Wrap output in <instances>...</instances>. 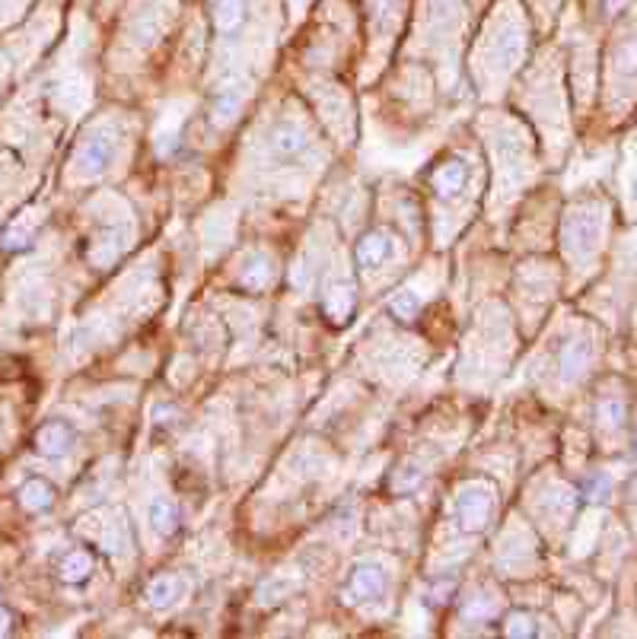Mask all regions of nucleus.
I'll return each mask as SVG.
<instances>
[{"label": "nucleus", "mask_w": 637, "mask_h": 639, "mask_svg": "<svg viewBox=\"0 0 637 639\" xmlns=\"http://www.w3.org/2000/svg\"><path fill=\"white\" fill-rule=\"evenodd\" d=\"M612 223H615L612 204L602 201V198H580V201L568 210L561 242H564V251H568V261L574 274L590 277L600 270Z\"/></svg>", "instance_id": "nucleus-1"}, {"label": "nucleus", "mask_w": 637, "mask_h": 639, "mask_svg": "<svg viewBox=\"0 0 637 639\" xmlns=\"http://www.w3.org/2000/svg\"><path fill=\"white\" fill-rule=\"evenodd\" d=\"M637 106V25L622 32L606 57V89H602V112L622 121Z\"/></svg>", "instance_id": "nucleus-2"}, {"label": "nucleus", "mask_w": 637, "mask_h": 639, "mask_svg": "<svg viewBox=\"0 0 637 639\" xmlns=\"http://www.w3.org/2000/svg\"><path fill=\"white\" fill-rule=\"evenodd\" d=\"M593 426L602 442V451H625L632 449L634 436V401L632 389L622 376L602 382L593 408Z\"/></svg>", "instance_id": "nucleus-3"}, {"label": "nucleus", "mask_w": 637, "mask_h": 639, "mask_svg": "<svg viewBox=\"0 0 637 639\" xmlns=\"http://www.w3.org/2000/svg\"><path fill=\"white\" fill-rule=\"evenodd\" d=\"M70 442H74V432L61 421L45 423L42 430L36 432V449H38V455H45V458H61L64 451L70 449Z\"/></svg>", "instance_id": "nucleus-4"}, {"label": "nucleus", "mask_w": 637, "mask_h": 639, "mask_svg": "<svg viewBox=\"0 0 637 639\" xmlns=\"http://www.w3.org/2000/svg\"><path fill=\"white\" fill-rule=\"evenodd\" d=\"M625 219L637 223V121L625 147Z\"/></svg>", "instance_id": "nucleus-5"}, {"label": "nucleus", "mask_w": 637, "mask_h": 639, "mask_svg": "<svg viewBox=\"0 0 637 639\" xmlns=\"http://www.w3.org/2000/svg\"><path fill=\"white\" fill-rule=\"evenodd\" d=\"M392 248H396V242H392L389 232H370L357 242V264L360 268H376L392 255Z\"/></svg>", "instance_id": "nucleus-6"}, {"label": "nucleus", "mask_w": 637, "mask_h": 639, "mask_svg": "<svg viewBox=\"0 0 637 639\" xmlns=\"http://www.w3.org/2000/svg\"><path fill=\"white\" fill-rule=\"evenodd\" d=\"M430 182H434V188L440 191L443 198H447V195H459V191L466 188V182H468L466 163H459V159H449V163L437 166L434 176H430Z\"/></svg>", "instance_id": "nucleus-7"}, {"label": "nucleus", "mask_w": 637, "mask_h": 639, "mask_svg": "<svg viewBox=\"0 0 637 639\" xmlns=\"http://www.w3.org/2000/svg\"><path fill=\"white\" fill-rule=\"evenodd\" d=\"M211 16H214V29L221 36H233L246 23V0H217Z\"/></svg>", "instance_id": "nucleus-8"}, {"label": "nucleus", "mask_w": 637, "mask_h": 639, "mask_svg": "<svg viewBox=\"0 0 637 639\" xmlns=\"http://www.w3.org/2000/svg\"><path fill=\"white\" fill-rule=\"evenodd\" d=\"M51 502H55V490H51V483L42 481V477H32V481H26L23 487H19V506L29 509V512H42Z\"/></svg>", "instance_id": "nucleus-9"}, {"label": "nucleus", "mask_w": 637, "mask_h": 639, "mask_svg": "<svg viewBox=\"0 0 637 639\" xmlns=\"http://www.w3.org/2000/svg\"><path fill=\"white\" fill-rule=\"evenodd\" d=\"M383 589H385V576L376 566H360L351 576V595H357V598L383 595Z\"/></svg>", "instance_id": "nucleus-10"}, {"label": "nucleus", "mask_w": 637, "mask_h": 639, "mask_svg": "<svg viewBox=\"0 0 637 639\" xmlns=\"http://www.w3.org/2000/svg\"><path fill=\"white\" fill-rule=\"evenodd\" d=\"M272 150L278 153V157H297V153L306 150V137L297 131V127L281 125L272 131Z\"/></svg>", "instance_id": "nucleus-11"}, {"label": "nucleus", "mask_w": 637, "mask_h": 639, "mask_svg": "<svg viewBox=\"0 0 637 639\" xmlns=\"http://www.w3.org/2000/svg\"><path fill=\"white\" fill-rule=\"evenodd\" d=\"M108 157H112V144H108L106 137H96V140H89V144L83 147L80 166H83V169H89V172H99L102 166L108 163Z\"/></svg>", "instance_id": "nucleus-12"}, {"label": "nucleus", "mask_w": 637, "mask_h": 639, "mask_svg": "<svg viewBox=\"0 0 637 639\" xmlns=\"http://www.w3.org/2000/svg\"><path fill=\"white\" fill-rule=\"evenodd\" d=\"M150 522L157 525V532H163V534L176 532V525H179L176 506H170L166 500H157V502H153V509H150Z\"/></svg>", "instance_id": "nucleus-13"}, {"label": "nucleus", "mask_w": 637, "mask_h": 639, "mask_svg": "<svg viewBox=\"0 0 637 639\" xmlns=\"http://www.w3.org/2000/svg\"><path fill=\"white\" fill-rule=\"evenodd\" d=\"M87 573H89V557L83 551H74L64 557L61 576L67 579V583H80V579H87Z\"/></svg>", "instance_id": "nucleus-14"}, {"label": "nucleus", "mask_w": 637, "mask_h": 639, "mask_svg": "<svg viewBox=\"0 0 637 639\" xmlns=\"http://www.w3.org/2000/svg\"><path fill=\"white\" fill-rule=\"evenodd\" d=\"M628 509H632V528L637 532V471H634V477L628 481Z\"/></svg>", "instance_id": "nucleus-15"}, {"label": "nucleus", "mask_w": 637, "mask_h": 639, "mask_svg": "<svg viewBox=\"0 0 637 639\" xmlns=\"http://www.w3.org/2000/svg\"><path fill=\"white\" fill-rule=\"evenodd\" d=\"M10 630H13V614H10V611L0 608V636H6Z\"/></svg>", "instance_id": "nucleus-16"}]
</instances>
